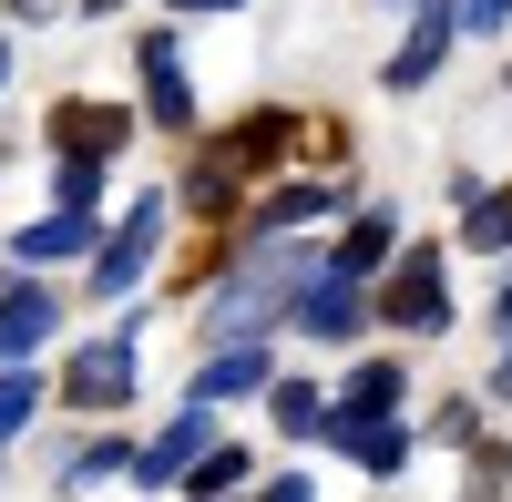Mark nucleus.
Returning <instances> with one entry per match:
<instances>
[{"instance_id": "3", "label": "nucleus", "mask_w": 512, "mask_h": 502, "mask_svg": "<svg viewBox=\"0 0 512 502\" xmlns=\"http://www.w3.org/2000/svg\"><path fill=\"white\" fill-rule=\"evenodd\" d=\"M328 441L349 451L359 472H379V482H390V472L410 462V431H400V421H369V410H338V421H328Z\"/></svg>"}, {"instance_id": "11", "label": "nucleus", "mask_w": 512, "mask_h": 502, "mask_svg": "<svg viewBox=\"0 0 512 502\" xmlns=\"http://www.w3.org/2000/svg\"><path fill=\"white\" fill-rule=\"evenodd\" d=\"M144 82H154V103H144L154 123H185V113H195V103H185V72H175V41H164V31L144 41Z\"/></svg>"}, {"instance_id": "9", "label": "nucleus", "mask_w": 512, "mask_h": 502, "mask_svg": "<svg viewBox=\"0 0 512 502\" xmlns=\"http://www.w3.org/2000/svg\"><path fill=\"white\" fill-rule=\"evenodd\" d=\"M390 236H400V216H390V205H379V216H359L349 226V246H338V257H328V277H379V257H390Z\"/></svg>"}, {"instance_id": "25", "label": "nucleus", "mask_w": 512, "mask_h": 502, "mask_svg": "<svg viewBox=\"0 0 512 502\" xmlns=\"http://www.w3.org/2000/svg\"><path fill=\"white\" fill-rule=\"evenodd\" d=\"M82 11H113V0H82Z\"/></svg>"}, {"instance_id": "2", "label": "nucleus", "mask_w": 512, "mask_h": 502, "mask_svg": "<svg viewBox=\"0 0 512 502\" xmlns=\"http://www.w3.org/2000/svg\"><path fill=\"white\" fill-rule=\"evenodd\" d=\"M154 236H164V205L144 195V205H134V216H123V226H113V246H103V267H93V287H103V298H123V287H134V277L154 267Z\"/></svg>"}, {"instance_id": "20", "label": "nucleus", "mask_w": 512, "mask_h": 502, "mask_svg": "<svg viewBox=\"0 0 512 502\" xmlns=\"http://www.w3.org/2000/svg\"><path fill=\"white\" fill-rule=\"evenodd\" d=\"M31 400H41V390H31V380H0V441H11V431H21V421H31Z\"/></svg>"}, {"instance_id": "4", "label": "nucleus", "mask_w": 512, "mask_h": 502, "mask_svg": "<svg viewBox=\"0 0 512 502\" xmlns=\"http://www.w3.org/2000/svg\"><path fill=\"white\" fill-rule=\"evenodd\" d=\"M451 31H461V0H420V21H410L400 62H390V93H420V82H431V62H441Z\"/></svg>"}, {"instance_id": "6", "label": "nucleus", "mask_w": 512, "mask_h": 502, "mask_svg": "<svg viewBox=\"0 0 512 502\" xmlns=\"http://www.w3.org/2000/svg\"><path fill=\"white\" fill-rule=\"evenodd\" d=\"M62 328V308H52V287H11L0 298V359H21V349H41Z\"/></svg>"}, {"instance_id": "16", "label": "nucleus", "mask_w": 512, "mask_h": 502, "mask_svg": "<svg viewBox=\"0 0 512 502\" xmlns=\"http://www.w3.org/2000/svg\"><path fill=\"white\" fill-rule=\"evenodd\" d=\"M461 236L472 246H512V195H472L461 205Z\"/></svg>"}, {"instance_id": "8", "label": "nucleus", "mask_w": 512, "mask_h": 502, "mask_svg": "<svg viewBox=\"0 0 512 502\" xmlns=\"http://www.w3.org/2000/svg\"><path fill=\"white\" fill-rule=\"evenodd\" d=\"M297 328H308V339H349V328H359V287L349 277H318L308 298H297Z\"/></svg>"}, {"instance_id": "17", "label": "nucleus", "mask_w": 512, "mask_h": 502, "mask_svg": "<svg viewBox=\"0 0 512 502\" xmlns=\"http://www.w3.org/2000/svg\"><path fill=\"white\" fill-rule=\"evenodd\" d=\"M328 421H338V410H328L308 380H287V390H277V431H328Z\"/></svg>"}, {"instance_id": "15", "label": "nucleus", "mask_w": 512, "mask_h": 502, "mask_svg": "<svg viewBox=\"0 0 512 502\" xmlns=\"http://www.w3.org/2000/svg\"><path fill=\"white\" fill-rule=\"evenodd\" d=\"M328 205H338V185H277L267 205H256V226L277 236V226H297V216H328Z\"/></svg>"}, {"instance_id": "24", "label": "nucleus", "mask_w": 512, "mask_h": 502, "mask_svg": "<svg viewBox=\"0 0 512 502\" xmlns=\"http://www.w3.org/2000/svg\"><path fill=\"white\" fill-rule=\"evenodd\" d=\"M0 82H11V41H0Z\"/></svg>"}, {"instance_id": "12", "label": "nucleus", "mask_w": 512, "mask_h": 502, "mask_svg": "<svg viewBox=\"0 0 512 502\" xmlns=\"http://www.w3.org/2000/svg\"><path fill=\"white\" fill-rule=\"evenodd\" d=\"M93 246V226L82 216H41V226H21V267H52V257H82Z\"/></svg>"}, {"instance_id": "22", "label": "nucleus", "mask_w": 512, "mask_h": 502, "mask_svg": "<svg viewBox=\"0 0 512 502\" xmlns=\"http://www.w3.org/2000/svg\"><path fill=\"white\" fill-rule=\"evenodd\" d=\"M267 502H318V492H308V482H297V472H287V482H267Z\"/></svg>"}, {"instance_id": "19", "label": "nucleus", "mask_w": 512, "mask_h": 502, "mask_svg": "<svg viewBox=\"0 0 512 502\" xmlns=\"http://www.w3.org/2000/svg\"><path fill=\"white\" fill-rule=\"evenodd\" d=\"M236 482H246V451H216V462H195V492H205V502L236 492Z\"/></svg>"}, {"instance_id": "1", "label": "nucleus", "mask_w": 512, "mask_h": 502, "mask_svg": "<svg viewBox=\"0 0 512 502\" xmlns=\"http://www.w3.org/2000/svg\"><path fill=\"white\" fill-rule=\"evenodd\" d=\"M134 380H144V359H134V328H113V339H93L72 369H62V390L82 400V410H113V400H134Z\"/></svg>"}, {"instance_id": "14", "label": "nucleus", "mask_w": 512, "mask_h": 502, "mask_svg": "<svg viewBox=\"0 0 512 502\" xmlns=\"http://www.w3.org/2000/svg\"><path fill=\"white\" fill-rule=\"evenodd\" d=\"M390 400H400V369H390V359L349 369V390H338V410H369V421H390Z\"/></svg>"}, {"instance_id": "18", "label": "nucleus", "mask_w": 512, "mask_h": 502, "mask_svg": "<svg viewBox=\"0 0 512 502\" xmlns=\"http://www.w3.org/2000/svg\"><path fill=\"white\" fill-rule=\"evenodd\" d=\"M52 195H62V216H82V205L103 195V175H93V164H62V175H52Z\"/></svg>"}, {"instance_id": "10", "label": "nucleus", "mask_w": 512, "mask_h": 502, "mask_svg": "<svg viewBox=\"0 0 512 502\" xmlns=\"http://www.w3.org/2000/svg\"><path fill=\"white\" fill-rule=\"evenodd\" d=\"M390 318H400V328H441V267H431V257H410V267H400Z\"/></svg>"}, {"instance_id": "7", "label": "nucleus", "mask_w": 512, "mask_h": 502, "mask_svg": "<svg viewBox=\"0 0 512 502\" xmlns=\"http://www.w3.org/2000/svg\"><path fill=\"white\" fill-rule=\"evenodd\" d=\"M123 134H134V113H113V103H62V144H72V164L113 154Z\"/></svg>"}, {"instance_id": "13", "label": "nucleus", "mask_w": 512, "mask_h": 502, "mask_svg": "<svg viewBox=\"0 0 512 502\" xmlns=\"http://www.w3.org/2000/svg\"><path fill=\"white\" fill-rule=\"evenodd\" d=\"M205 441H216V431H205V410H185V421H175V431H164V441L144 451V462H134V472H144V482H164V472H185V462H195V451H205Z\"/></svg>"}, {"instance_id": "23", "label": "nucleus", "mask_w": 512, "mask_h": 502, "mask_svg": "<svg viewBox=\"0 0 512 502\" xmlns=\"http://www.w3.org/2000/svg\"><path fill=\"white\" fill-rule=\"evenodd\" d=\"M175 11H236V0H175Z\"/></svg>"}, {"instance_id": "21", "label": "nucleus", "mask_w": 512, "mask_h": 502, "mask_svg": "<svg viewBox=\"0 0 512 502\" xmlns=\"http://www.w3.org/2000/svg\"><path fill=\"white\" fill-rule=\"evenodd\" d=\"M492 21H512V0H461V31H492Z\"/></svg>"}, {"instance_id": "5", "label": "nucleus", "mask_w": 512, "mask_h": 502, "mask_svg": "<svg viewBox=\"0 0 512 502\" xmlns=\"http://www.w3.org/2000/svg\"><path fill=\"white\" fill-rule=\"evenodd\" d=\"M256 380H267V349H256V339H226L216 359L195 369V390H185V410H216V400H246Z\"/></svg>"}]
</instances>
